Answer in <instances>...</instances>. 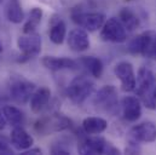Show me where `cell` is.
<instances>
[{"mask_svg": "<svg viewBox=\"0 0 156 155\" xmlns=\"http://www.w3.org/2000/svg\"><path fill=\"white\" fill-rule=\"evenodd\" d=\"M94 91V82L85 75L74 78L68 86L67 95L75 104H82Z\"/></svg>", "mask_w": 156, "mask_h": 155, "instance_id": "cell-1", "label": "cell"}, {"mask_svg": "<svg viewBox=\"0 0 156 155\" xmlns=\"http://www.w3.org/2000/svg\"><path fill=\"white\" fill-rule=\"evenodd\" d=\"M34 91L35 85L23 77H13L10 79L9 93L16 103L26 104L28 101H30V97Z\"/></svg>", "mask_w": 156, "mask_h": 155, "instance_id": "cell-2", "label": "cell"}, {"mask_svg": "<svg viewBox=\"0 0 156 155\" xmlns=\"http://www.w3.org/2000/svg\"><path fill=\"white\" fill-rule=\"evenodd\" d=\"M17 47L21 51L20 62H26L35 56H38L41 51V35L39 33H24L17 39Z\"/></svg>", "mask_w": 156, "mask_h": 155, "instance_id": "cell-3", "label": "cell"}, {"mask_svg": "<svg viewBox=\"0 0 156 155\" xmlns=\"http://www.w3.org/2000/svg\"><path fill=\"white\" fill-rule=\"evenodd\" d=\"M78 152L80 154H120V150L115 148L110 142L102 137H93V138H85L79 144Z\"/></svg>", "mask_w": 156, "mask_h": 155, "instance_id": "cell-4", "label": "cell"}, {"mask_svg": "<svg viewBox=\"0 0 156 155\" xmlns=\"http://www.w3.org/2000/svg\"><path fill=\"white\" fill-rule=\"evenodd\" d=\"M94 104L105 113L115 115L119 112L117 90L113 85L103 86L94 97Z\"/></svg>", "mask_w": 156, "mask_h": 155, "instance_id": "cell-5", "label": "cell"}, {"mask_svg": "<svg viewBox=\"0 0 156 155\" xmlns=\"http://www.w3.org/2000/svg\"><path fill=\"white\" fill-rule=\"evenodd\" d=\"M99 37L103 41L121 44V42L126 41L127 33H126V28L120 22V20L115 18V17H112L104 22L103 27L101 28V35Z\"/></svg>", "mask_w": 156, "mask_h": 155, "instance_id": "cell-6", "label": "cell"}, {"mask_svg": "<svg viewBox=\"0 0 156 155\" xmlns=\"http://www.w3.org/2000/svg\"><path fill=\"white\" fill-rule=\"evenodd\" d=\"M114 74L121 82V90L123 92H132L136 88L137 77L134 74V69L132 63L127 61H121L115 64Z\"/></svg>", "mask_w": 156, "mask_h": 155, "instance_id": "cell-7", "label": "cell"}, {"mask_svg": "<svg viewBox=\"0 0 156 155\" xmlns=\"http://www.w3.org/2000/svg\"><path fill=\"white\" fill-rule=\"evenodd\" d=\"M72 18L79 27L88 32L101 29L105 22V15L101 12H73Z\"/></svg>", "mask_w": 156, "mask_h": 155, "instance_id": "cell-8", "label": "cell"}, {"mask_svg": "<svg viewBox=\"0 0 156 155\" xmlns=\"http://www.w3.org/2000/svg\"><path fill=\"white\" fill-rule=\"evenodd\" d=\"M128 139L138 143H153L156 141V124L153 121H143L134 125L128 131Z\"/></svg>", "mask_w": 156, "mask_h": 155, "instance_id": "cell-9", "label": "cell"}, {"mask_svg": "<svg viewBox=\"0 0 156 155\" xmlns=\"http://www.w3.org/2000/svg\"><path fill=\"white\" fill-rule=\"evenodd\" d=\"M155 90L156 85L154 72L147 66L142 67L138 70V75H137V84H136V88H134L136 96H138L142 99L145 96L154 92Z\"/></svg>", "mask_w": 156, "mask_h": 155, "instance_id": "cell-10", "label": "cell"}, {"mask_svg": "<svg viewBox=\"0 0 156 155\" xmlns=\"http://www.w3.org/2000/svg\"><path fill=\"white\" fill-rule=\"evenodd\" d=\"M155 35L151 32H145L138 34L128 42V52L132 55H142L143 57H149Z\"/></svg>", "mask_w": 156, "mask_h": 155, "instance_id": "cell-11", "label": "cell"}, {"mask_svg": "<svg viewBox=\"0 0 156 155\" xmlns=\"http://www.w3.org/2000/svg\"><path fill=\"white\" fill-rule=\"evenodd\" d=\"M68 127H70V120L59 114L45 117L35 124V130L41 133H48L52 131H62Z\"/></svg>", "mask_w": 156, "mask_h": 155, "instance_id": "cell-12", "label": "cell"}, {"mask_svg": "<svg viewBox=\"0 0 156 155\" xmlns=\"http://www.w3.org/2000/svg\"><path fill=\"white\" fill-rule=\"evenodd\" d=\"M123 119L128 122H134L142 116V103L136 96H126L121 102Z\"/></svg>", "mask_w": 156, "mask_h": 155, "instance_id": "cell-13", "label": "cell"}, {"mask_svg": "<svg viewBox=\"0 0 156 155\" xmlns=\"http://www.w3.org/2000/svg\"><path fill=\"white\" fill-rule=\"evenodd\" d=\"M41 64L46 69L52 70V72H58V70H64V69L74 70L78 68V62L72 58H67V57L45 56L41 59Z\"/></svg>", "mask_w": 156, "mask_h": 155, "instance_id": "cell-14", "label": "cell"}, {"mask_svg": "<svg viewBox=\"0 0 156 155\" xmlns=\"http://www.w3.org/2000/svg\"><path fill=\"white\" fill-rule=\"evenodd\" d=\"M11 144L17 150H27L33 147L34 138L21 126H17L11 132Z\"/></svg>", "mask_w": 156, "mask_h": 155, "instance_id": "cell-15", "label": "cell"}, {"mask_svg": "<svg viewBox=\"0 0 156 155\" xmlns=\"http://www.w3.org/2000/svg\"><path fill=\"white\" fill-rule=\"evenodd\" d=\"M68 45L73 51L82 52L90 47V38L87 31L83 28H75L68 35Z\"/></svg>", "mask_w": 156, "mask_h": 155, "instance_id": "cell-16", "label": "cell"}, {"mask_svg": "<svg viewBox=\"0 0 156 155\" xmlns=\"http://www.w3.org/2000/svg\"><path fill=\"white\" fill-rule=\"evenodd\" d=\"M51 99V91L47 87H40L30 97V109L33 113L40 114Z\"/></svg>", "mask_w": 156, "mask_h": 155, "instance_id": "cell-17", "label": "cell"}, {"mask_svg": "<svg viewBox=\"0 0 156 155\" xmlns=\"http://www.w3.org/2000/svg\"><path fill=\"white\" fill-rule=\"evenodd\" d=\"M108 127L105 119L99 116H88L82 121V128L87 135H99L104 132Z\"/></svg>", "mask_w": 156, "mask_h": 155, "instance_id": "cell-18", "label": "cell"}, {"mask_svg": "<svg viewBox=\"0 0 156 155\" xmlns=\"http://www.w3.org/2000/svg\"><path fill=\"white\" fill-rule=\"evenodd\" d=\"M119 20L123 24L126 31H128V32L136 31L139 27V24H140V20H139L138 15L133 10H131L129 7H122L120 10Z\"/></svg>", "mask_w": 156, "mask_h": 155, "instance_id": "cell-19", "label": "cell"}, {"mask_svg": "<svg viewBox=\"0 0 156 155\" xmlns=\"http://www.w3.org/2000/svg\"><path fill=\"white\" fill-rule=\"evenodd\" d=\"M5 16L11 23H21L24 18L23 9L20 2V0H7V4L5 6Z\"/></svg>", "mask_w": 156, "mask_h": 155, "instance_id": "cell-20", "label": "cell"}, {"mask_svg": "<svg viewBox=\"0 0 156 155\" xmlns=\"http://www.w3.org/2000/svg\"><path fill=\"white\" fill-rule=\"evenodd\" d=\"M80 63L86 68V70L93 78H101L103 73V63L99 58L93 56H83L80 59Z\"/></svg>", "mask_w": 156, "mask_h": 155, "instance_id": "cell-21", "label": "cell"}, {"mask_svg": "<svg viewBox=\"0 0 156 155\" xmlns=\"http://www.w3.org/2000/svg\"><path fill=\"white\" fill-rule=\"evenodd\" d=\"M50 40L56 44V45H61L63 44L66 35H67V27H66V23L57 18L56 21H52V24H51V29H50Z\"/></svg>", "mask_w": 156, "mask_h": 155, "instance_id": "cell-22", "label": "cell"}, {"mask_svg": "<svg viewBox=\"0 0 156 155\" xmlns=\"http://www.w3.org/2000/svg\"><path fill=\"white\" fill-rule=\"evenodd\" d=\"M1 112H2V114L5 116L6 121H7L11 126H13V127L21 126V125L23 124V121H24V115H23V113H22L18 108H16V107H13V106H5Z\"/></svg>", "mask_w": 156, "mask_h": 155, "instance_id": "cell-23", "label": "cell"}, {"mask_svg": "<svg viewBox=\"0 0 156 155\" xmlns=\"http://www.w3.org/2000/svg\"><path fill=\"white\" fill-rule=\"evenodd\" d=\"M42 10L40 7H33L29 12V17L23 27V33H32V32H35L37 27L40 24L41 20H42Z\"/></svg>", "mask_w": 156, "mask_h": 155, "instance_id": "cell-24", "label": "cell"}, {"mask_svg": "<svg viewBox=\"0 0 156 155\" xmlns=\"http://www.w3.org/2000/svg\"><path fill=\"white\" fill-rule=\"evenodd\" d=\"M0 154H13V150L10 146V141L5 136H1V135H0Z\"/></svg>", "mask_w": 156, "mask_h": 155, "instance_id": "cell-25", "label": "cell"}, {"mask_svg": "<svg viewBox=\"0 0 156 155\" xmlns=\"http://www.w3.org/2000/svg\"><path fill=\"white\" fill-rule=\"evenodd\" d=\"M125 152H126L127 154H139V153L142 152V149H140V147L138 146V142H136V141H133V139H128V144H127Z\"/></svg>", "mask_w": 156, "mask_h": 155, "instance_id": "cell-26", "label": "cell"}, {"mask_svg": "<svg viewBox=\"0 0 156 155\" xmlns=\"http://www.w3.org/2000/svg\"><path fill=\"white\" fill-rule=\"evenodd\" d=\"M34 155V154H42V150L40 148H29L27 150H23L22 155Z\"/></svg>", "mask_w": 156, "mask_h": 155, "instance_id": "cell-27", "label": "cell"}, {"mask_svg": "<svg viewBox=\"0 0 156 155\" xmlns=\"http://www.w3.org/2000/svg\"><path fill=\"white\" fill-rule=\"evenodd\" d=\"M149 58H155V59H156V37H155V39H154V42H153L151 50H150Z\"/></svg>", "mask_w": 156, "mask_h": 155, "instance_id": "cell-28", "label": "cell"}, {"mask_svg": "<svg viewBox=\"0 0 156 155\" xmlns=\"http://www.w3.org/2000/svg\"><path fill=\"white\" fill-rule=\"evenodd\" d=\"M6 119H5V116L2 114V112H0V131L1 130H4L5 128V126H6Z\"/></svg>", "mask_w": 156, "mask_h": 155, "instance_id": "cell-29", "label": "cell"}, {"mask_svg": "<svg viewBox=\"0 0 156 155\" xmlns=\"http://www.w3.org/2000/svg\"><path fill=\"white\" fill-rule=\"evenodd\" d=\"M42 1H44L45 4H52L53 1H59V2H61L62 0H42Z\"/></svg>", "mask_w": 156, "mask_h": 155, "instance_id": "cell-30", "label": "cell"}, {"mask_svg": "<svg viewBox=\"0 0 156 155\" xmlns=\"http://www.w3.org/2000/svg\"><path fill=\"white\" fill-rule=\"evenodd\" d=\"M2 50H4V49H2V44H1V42H0V53H1V52H2Z\"/></svg>", "mask_w": 156, "mask_h": 155, "instance_id": "cell-31", "label": "cell"}, {"mask_svg": "<svg viewBox=\"0 0 156 155\" xmlns=\"http://www.w3.org/2000/svg\"><path fill=\"white\" fill-rule=\"evenodd\" d=\"M1 2H2V0H0V4H1Z\"/></svg>", "mask_w": 156, "mask_h": 155, "instance_id": "cell-32", "label": "cell"}]
</instances>
